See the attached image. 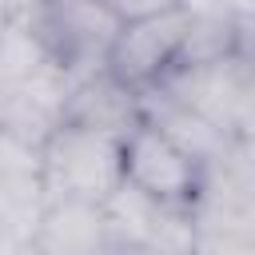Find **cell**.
Wrapping results in <instances>:
<instances>
[{
    "label": "cell",
    "mask_w": 255,
    "mask_h": 255,
    "mask_svg": "<svg viewBox=\"0 0 255 255\" xmlns=\"http://www.w3.org/2000/svg\"><path fill=\"white\" fill-rule=\"evenodd\" d=\"M40 183L44 199H96L108 203L128 183L124 139L60 120L40 147Z\"/></svg>",
    "instance_id": "6da1fadb"
},
{
    "label": "cell",
    "mask_w": 255,
    "mask_h": 255,
    "mask_svg": "<svg viewBox=\"0 0 255 255\" xmlns=\"http://www.w3.org/2000/svg\"><path fill=\"white\" fill-rule=\"evenodd\" d=\"M28 20L48 44V52L80 80L108 64V52L124 28L104 0H44Z\"/></svg>",
    "instance_id": "7a4b0ae2"
},
{
    "label": "cell",
    "mask_w": 255,
    "mask_h": 255,
    "mask_svg": "<svg viewBox=\"0 0 255 255\" xmlns=\"http://www.w3.org/2000/svg\"><path fill=\"white\" fill-rule=\"evenodd\" d=\"M108 223L116 251L151 247L163 255H195L199 251V219L187 203H163L147 191L124 183L108 199Z\"/></svg>",
    "instance_id": "3957f363"
},
{
    "label": "cell",
    "mask_w": 255,
    "mask_h": 255,
    "mask_svg": "<svg viewBox=\"0 0 255 255\" xmlns=\"http://www.w3.org/2000/svg\"><path fill=\"white\" fill-rule=\"evenodd\" d=\"M124 163H128V183L163 203L195 207L207 187V167L147 120L124 139Z\"/></svg>",
    "instance_id": "277c9868"
},
{
    "label": "cell",
    "mask_w": 255,
    "mask_h": 255,
    "mask_svg": "<svg viewBox=\"0 0 255 255\" xmlns=\"http://www.w3.org/2000/svg\"><path fill=\"white\" fill-rule=\"evenodd\" d=\"M187 28H191V4L179 8V12H163V16H151V20L124 24L104 68H112L124 84L143 92V88L159 84L179 64Z\"/></svg>",
    "instance_id": "5b68a950"
},
{
    "label": "cell",
    "mask_w": 255,
    "mask_h": 255,
    "mask_svg": "<svg viewBox=\"0 0 255 255\" xmlns=\"http://www.w3.org/2000/svg\"><path fill=\"white\" fill-rule=\"evenodd\" d=\"M251 56H223V60H207V64H179L171 68L159 84L179 96L187 108H195L199 116H207L215 128L235 135V116H239V100L251 76Z\"/></svg>",
    "instance_id": "8992f818"
},
{
    "label": "cell",
    "mask_w": 255,
    "mask_h": 255,
    "mask_svg": "<svg viewBox=\"0 0 255 255\" xmlns=\"http://www.w3.org/2000/svg\"><path fill=\"white\" fill-rule=\"evenodd\" d=\"M36 255H116L108 203L96 199H48L32 235Z\"/></svg>",
    "instance_id": "52a82bcc"
},
{
    "label": "cell",
    "mask_w": 255,
    "mask_h": 255,
    "mask_svg": "<svg viewBox=\"0 0 255 255\" xmlns=\"http://www.w3.org/2000/svg\"><path fill=\"white\" fill-rule=\"evenodd\" d=\"M64 120L128 139L143 124V96H139V88L124 84L112 68H96L92 76H84L76 84Z\"/></svg>",
    "instance_id": "ba28073f"
},
{
    "label": "cell",
    "mask_w": 255,
    "mask_h": 255,
    "mask_svg": "<svg viewBox=\"0 0 255 255\" xmlns=\"http://www.w3.org/2000/svg\"><path fill=\"white\" fill-rule=\"evenodd\" d=\"M143 96V120L147 124H155L159 131H167L187 155H195L207 171L211 167H219L227 155H231V147H235V135L231 131H223V128H215L207 116H199L195 108H187L179 96H171L163 84H151V88H143L139 92Z\"/></svg>",
    "instance_id": "9c48e42d"
},
{
    "label": "cell",
    "mask_w": 255,
    "mask_h": 255,
    "mask_svg": "<svg viewBox=\"0 0 255 255\" xmlns=\"http://www.w3.org/2000/svg\"><path fill=\"white\" fill-rule=\"evenodd\" d=\"M52 52L40 40V32L32 28V20H4V36H0V88L20 84Z\"/></svg>",
    "instance_id": "30bf717a"
},
{
    "label": "cell",
    "mask_w": 255,
    "mask_h": 255,
    "mask_svg": "<svg viewBox=\"0 0 255 255\" xmlns=\"http://www.w3.org/2000/svg\"><path fill=\"white\" fill-rule=\"evenodd\" d=\"M195 255H255V235L231 231V227H199V251Z\"/></svg>",
    "instance_id": "8fae6325"
},
{
    "label": "cell",
    "mask_w": 255,
    "mask_h": 255,
    "mask_svg": "<svg viewBox=\"0 0 255 255\" xmlns=\"http://www.w3.org/2000/svg\"><path fill=\"white\" fill-rule=\"evenodd\" d=\"M120 24H135V20H151V16H163V12H179L187 8L191 0H104Z\"/></svg>",
    "instance_id": "7c38bea8"
},
{
    "label": "cell",
    "mask_w": 255,
    "mask_h": 255,
    "mask_svg": "<svg viewBox=\"0 0 255 255\" xmlns=\"http://www.w3.org/2000/svg\"><path fill=\"white\" fill-rule=\"evenodd\" d=\"M219 12H227L243 32V52L251 56V32H255V0H211ZM255 60V56H251Z\"/></svg>",
    "instance_id": "4fadbf2b"
},
{
    "label": "cell",
    "mask_w": 255,
    "mask_h": 255,
    "mask_svg": "<svg viewBox=\"0 0 255 255\" xmlns=\"http://www.w3.org/2000/svg\"><path fill=\"white\" fill-rule=\"evenodd\" d=\"M235 139L239 143H255V64H251V76H247V88H243V100H239Z\"/></svg>",
    "instance_id": "5bb4252c"
},
{
    "label": "cell",
    "mask_w": 255,
    "mask_h": 255,
    "mask_svg": "<svg viewBox=\"0 0 255 255\" xmlns=\"http://www.w3.org/2000/svg\"><path fill=\"white\" fill-rule=\"evenodd\" d=\"M40 4L44 0H4V20H28V16H36Z\"/></svg>",
    "instance_id": "9a60e30c"
},
{
    "label": "cell",
    "mask_w": 255,
    "mask_h": 255,
    "mask_svg": "<svg viewBox=\"0 0 255 255\" xmlns=\"http://www.w3.org/2000/svg\"><path fill=\"white\" fill-rule=\"evenodd\" d=\"M4 255H36L32 243H4Z\"/></svg>",
    "instance_id": "2e32d148"
},
{
    "label": "cell",
    "mask_w": 255,
    "mask_h": 255,
    "mask_svg": "<svg viewBox=\"0 0 255 255\" xmlns=\"http://www.w3.org/2000/svg\"><path fill=\"white\" fill-rule=\"evenodd\" d=\"M116 255H163V251H151V247H131V251H116Z\"/></svg>",
    "instance_id": "e0dca14e"
}]
</instances>
